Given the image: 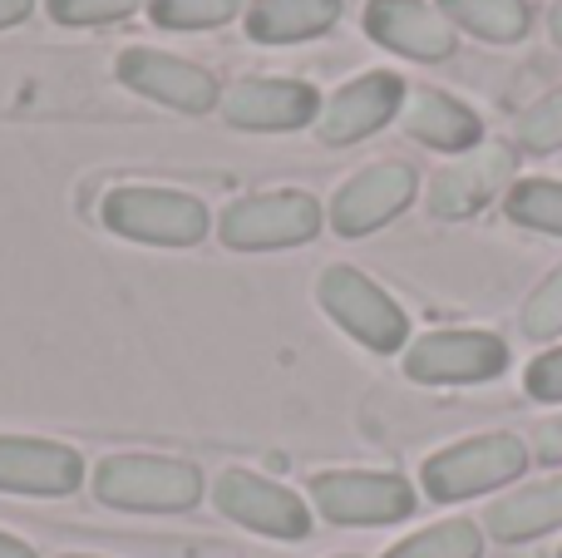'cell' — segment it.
I'll return each instance as SVG.
<instances>
[{
	"label": "cell",
	"instance_id": "17",
	"mask_svg": "<svg viewBox=\"0 0 562 558\" xmlns=\"http://www.w3.org/2000/svg\"><path fill=\"white\" fill-rule=\"evenodd\" d=\"M405 134H415L429 148H474L479 144V119L459 99L439 94V89H409L405 94Z\"/></svg>",
	"mask_w": 562,
	"mask_h": 558
},
{
	"label": "cell",
	"instance_id": "21",
	"mask_svg": "<svg viewBox=\"0 0 562 558\" xmlns=\"http://www.w3.org/2000/svg\"><path fill=\"white\" fill-rule=\"evenodd\" d=\"M385 558H479V529L464 520H449V524L415 534V539L395 544Z\"/></svg>",
	"mask_w": 562,
	"mask_h": 558
},
{
	"label": "cell",
	"instance_id": "9",
	"mask_svg": "<svg viewBox=\"0 0 562 558\" xmlns=\"http://www.w3.org/2000/svg\"><path fill=\"white\" fill-rule=\"evenodd\" d=\"M119 79H124L134 94L173 104V109H183V114H203V109L217 104V79L207 75L203 65H188V59L164 55V49H124Z\"/></svg>",
	"mask_w": 562,
	"mask_h": 558
},
{
	"label": "cell",
	"instance_id": "13",
	"mask_svg": "<svg viewBox=\"0 0 562 558\" xmlns=\"http://www.w3.org/2000/svg\"><path fill=\"white\" fill-rule=\"evenodd\" d=\"M400 99H405L400 75L375 69V75H360V79H350V85H340L336 94L326 99V109H321L316 129L326 144H356V138L375 134V129L395 114Z\"/></svg>",
	"mask_w": 562,
	"mask_h": 558
},
{
	"label": "cell",
	"instance_id": "28",
	"mask_svg": "<svg viewBox=\"0 0 562 558\" xmlns=\"http://www.w3.org/2000/svg\"><path fill=\"white\" fill-rule=\"evenodd\" d=\"M538 455H543L548 465L562 460V415H558V421H548L543 431H538Z\"/></svg>",
	"mask_w": 562,
	"mask_h": 558
},
{
	"label": "cell",
	"instance_id": "29",
	"mask_svg": "<svg viewBox=\"0 0 562 558\" xmlns=\"http://www.w3.org/2000/svg\"><path fill=\"white\" fill-rule=\"evenodd\" d=\"M30 5H35V0H0V25H15V20H25Z\"/></svg>",
	"mask_w": 562,
	"mask_h": 558
},
{
	"label": "cell",
	"instance_id": "20",
	"mask_svg": "<svg viewBox=\"0 0 562 558\" xmlns=\"http://www.w3.org/2000/svg\"><path fill=\"white\" fill-rule=\"evenodd\" d=\"M449 20H459L464 30H474L479 40H524L528 35V5L524 0H439Z\"/></svg>",
	"mask_w": 562,
	"mask_h": 558
},
{
	"label": "cell",
	"instance_id": "22",
	"mask_svg": "<svg viewBox=\"0 0 562 558\" xmlns=\"http://www.w3.org/2000/svg\"><path fill=\"white\" fill-rule=\"evenodd\" d=\"M508 213H514V223L543 227V233H562V183H548V178L518 183L514 198H508Z\"/></svg>",
	"mask_w": 562,
	"mask_h": 558
},
{
	"label": "cell",
	"instance_id": "19",
	"mask_svg": "<svg viewBox=\"0 0 562 558\" xmlns=\"http://www.w3.org/2000/svg\"><path fill=\"white\" fill-rule=\"evenodd\" d=\"M562 524V480L528 484V490L508 494L488 510V534L494 539H533Z\"/></svg>",
	"mask_w": 562,
	"mask_h": 558
},
{
	"label": "cell",
	"instance_id": "26",
	"mask_svg": "<svg viewBox=\"0 0 562 558\" xmlns=\"http://www.w3.org/2000/svg\"><path fill=\"white\" fill-rule=\"evenodd\" d=\"M518 134H524L528 148H543V154L548 148H562V89L558 94H548L538 109H528Z\"/></svg>",
	"mask_w": 562,
	"mask_h": 558
},
{
	"label": "cell",
	"instance_id": "30",
	"mask_svg": "<svg viewBox=\"0 0 562 558\" xmlns=\"http://www.w3.org/2000/svg\"><path fill=\"white\" fill-rule=\"evenodd\" d=\"M0 558H35V549L20 539H10V534H0Z\"/></svg>",
	"mask_w": 562,
	"mask_h": 558
},
{
	"label": "cell",
	"instance_id": "31",
	"mask_svg": "<svg viewBox=\"0 0 562 558\" xmlns=\"http://www.w3.org/2000/svg\"><path fill=\"white\" fill-rule=\"evenodd\" d=\"M548 30H553V40H558V45H562V0H558V5H553V15H548Z\"/></svg>",
	"mask_w": 562,
	"mask_h": 558
},
{
	"label": "cell",
	"instance_id": "1",
	"mask_svg": "<svg viewBox=\"0 0 562 558\" xmlns=\"http://www.w3.org/2000/svg\"><path fill=\"white\" fill-rule=\"evenodd\" d=\"M0 114H134L89 49H0Z\"/></svg>",
	"mask_w": 562,
	"mask_h": 558
},
{
	"label": "cell",
	"instance_id": "4",
	"mask_svg": "<svg viewBox=\"0 0 562 558\" xmlns=\"http://www.w3.org/2000/svg\"><path fill=\"white\" fill-rule=\"evenodd\" d=\"M316 292H321V306H326L356 342H366L370 351H395V346H405V332H409L405 312H400L366 272H356V267H326Z\"/></svg>",
	"mask_w": 562,
	"mask_h": 558
},
{
	"label": "cell",
	"instance_id": "14",
	"mask_svg": "<svg viewBox=\"0 0 562 558\" xmlns=\"http://www.w3.org/2000/svg\"><path fill=\"white\" fill-rule=\"evenodd\" d=\"M409 198H415V168L375 164V168H366V174H356L336 193V203H330V223H336V233L360 237V233H370V227L390 223Z\"/></svg>",
	"mask_w": 562,
	"mask_h": 558
},
{
	"label": "cell",
	"instance_id": "2",
	"mask_svg": "<svg viewBox=\"0 0 562 558\" xmlns=\"http://www.w3.org/2000/svg\"><path fill=\"white\" fill-rule=\"evenodd\" d=\"M94 490L119 510H193L203 500V475L164 455H109L94 475Z\"/></svg>",
	"mask_w": 562,
	"mask_h": 558
},
{
	"label": "cell",
	"instance_id": "11",
	"mask_svg": "<svg viewBox=\"0 0 562 558\" xmlns=\"http://www.w3.org/2000/svg\"><path fill=\"white\" fill-rule=\"evenodd\" d=\"M514 174V148L508 144H474L459 164L439 168L429 183V213L435 217H469L498 193Z\"/></svg>",
	"mask_w": 562,
	"mask_h": 558
},
{
	"label": "cell",
	"instance_id": "7",
	"mask_svg": "<svg viewBox=\"0 0 562 558\" xmlns=\"http://www.w3.org/2000/svg\"><path fill=\"white\" fill-rule=\"evenodd\" d=\"M311 500L330 524H395L415 510V490L400 475H321L311 484Z\"/></svg>",
	"mask_w": 562,
	"mask_h": 558
},
{
	"label": "cell",
	"instance_id": "25",
	"mask_svg": "<svg viewBox=\"0 0 562 558\" xmlns=\"http://www.w3.org/2000/svg\"><path fill=\"white\" fill-rule=\"evenodd\" d=\"M138 10V0H49V15L65 25H104V20H124Z\"/></svg>",
	"mask_w": 562,
	"mask_h": 558
},
{
	"label": "cell",
	"instance_id": "15",
	"mask_svg": "<svg viewBox=\"0 0 562 558\" xmlns=\"http://www.w3.org/2000/svg\"><path fill=\"white\" fill-rule=\"evenodd\" d=\"M366 30L385 49L409 59H449L454 55V30L445 15L425 5V0H370Z\"/></svg>",
	"mask_w": 562,
	"mask_h": 558
},
{
	"label": "cell",
	"instance_id": "23",
	"mask_svg": "<svg viewBox=\"0 0 562 558\" xmlns=\"http://www.w3.org/2000/svg\"><path fill=\"white\" fill-rule=\"evenodd\" d=\"M243 10V0H154V20L168 30H207Z\"/></svg>",
	"mask_w": 562,
	"mask_h": 558
},
{
	"label": "cell",
	"instance_id": "8",
	"mask_svg": "<svg viewBox=\"0 0 562 558\" xmlns=\"http://www.w3.org/2000/svg\"><path fill=\"white\" fill-rule=\"evenodd\" d=\"M213 494H217V510H223L227 520L247 524V529H257V534H272V539H306V529H311L306 504H301L291 490H281V484L262 480V475H252V470L217 475Z\"/></svg>",
	"mask_w": 562,
	"mask_h": 558
},
{
	"label": "cell",
	"instance_id": "24",
	"mask_svg": "<svg viewBox=\"0 0 562 558\" xmlns=\"http://www.w3.org/2000/svg\"><path fill=\"white\" fill-rule=\"evenodd\" d=\"M524 332L528 336H558L562 332V267L528 297L524 306Z\"/></svg>",
	"mask_w": 562,
	"mask_h": 558
},
{
	"label": "cell",
	"instance_id": "16",
	"mask_svg": "<svg viewBox=\"0 0 562 558\" xmlns=\"http://www.w3.org/2000/svg\"><path fill=\"white\" fill-rule=\"evenodd\" d=\"M223 114L237 129H301L316 114V89L301 79H243L223 94Z\"/></svg>",
	"mask_w": 562,
	"mask_h": 558
},
{
	"label": "cell",
	"instance_id": "10",
	"mask_svg": "<svg viewBox=\"0 0 562 558\" xmlns=\"http://www.w3.org/2000/svg\"><path fill=\"white\" fill-rule=\"evenodd\" d=\"M504 366L508 346L488 332H435L405 356V371L415 381H488Z\"/></svg>",
	"mask_w": 562,
	"mask_h": 558
},
{
	"label": "cell",
	"instance_id": "5",
	"mask_svg": "<svg viewBox=\"0 0 562 558\" xmlns=\"http://www.w3.org/2000/svg\"><path fill=\"white\" fill-rule=\"evenodd\" d=\"M528 465L524 440L514 435H479V440H464L454 450L435 455L425 465V490L435 500H469L479 490H494V484L514 480Z\"/></svg>",
	"mask_w": 562,
	"mask_h": 558
},
{
	"label": "cell",
	"instance_id": "12",
	"mask_svg": "<svg viewBox=\"0 0 562 558\" xmlns=\"http://www.w3.org/2000/svg\"><path fill=\"white\" fill-rule=\"evenodd\" d=\"M85 480L79 450L55 440H25V435H0V490L10 494H75Z\"/></svg>",
	"mask_w": 562,
	"mask_h": 558
},
{
	"label": "cell",
	"instance_id": "18",
	"mask_svg": "<svg viewBox=\"0 0 562 558\" xmlns=\"http://www.w3.org/2000/svg\"><path fill=\"white\" fill-rule=\"evenodd\" d=\"M340 15V0H252L247 15V35L262 45H291V40H311L330 30Z\"/></svg>",
	"mask_w": 562,
	"mask_h": 558
},
{
	"label": "cell",
	"instance_id": "27",
	"mask_svg": "<svg viewBox=\"0 0 562 558\" xmlns=\"http://www.w3.org/2000/svg\"><path fill=\"white\" fill-rule=\"evenodd\" d=\"M528 395H538V401H562V351H548L528 366Z\"/></svg>",
	"mask_w": 562,
	"mask_h": 558
},
{
	"label": "cell",
	"instance_id": "3",
	"mask_svg": "<svg viewBox=\"0 0 562 558\" xmlns=\"http://www.w3.org/2000/svg\"><path fill=\"white\" fill-rule=\"evenodd\" d=\"M104 223L134 243L188 247L207 233V208L173 188H114L104 198Z\"/></svg>",
	"mask_w": 562,
	"mask_h": 558
},
{
	"label": "cell",
	"instance_id": "6",
	"mask_svg": "<svg viewBox=\"0 0 562 558\" xmlns=\"http://www.w3.org/2000/svg\"><path fill=\"white\" fill-rule=\"evenodd\" d=\"M321 208L311 193H257L223 213V243L257 253V247H291L316 237Z\"/></svg>",
	"mask_w": 562,
	"mask_h": 558
}]
</instances>
